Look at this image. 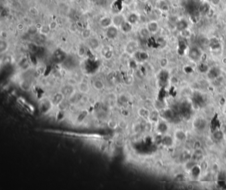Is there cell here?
Listing matches in <instances>:
<instances>
[{"label":"cell","instance_id":"obj_1","mask_svg":"<svg viewBox=\"0 0 226 190\" xmlns=\"http://www.w3.org/2000/svg\"><path fill=\"white\" fill-rule=\"evenodd\" d=\"M119 33V29L117 27L112 25L105 29V37L107 39L113 41L117 38Z\"/></svg>","mask_w":226,"mask_h":190},{"label":"cell","instance_id":"obj_2","mask_svg":"<svg viewBox=\"0 0 226 190\" xmlns=\"http://www.w3.org/2000/svg\"><path fill=\"white\" fill-rule=\"evenodd\" d=\"M60 92L64 94V97L66 98H68V99L72 96H73L76 93V92L75 86L68 84V83H67L66 84H65L62 87Z\"/></svg>","mask_w":226,"mask_h":190},{"label":"cell","instance_id":"obj_3","mask_svg":"<svg viewBox=\"0 0 226 190\" xmlns=\"http://www.w3.org/2000/svg\"><path fill=\"white\" fill-rule=\"evenodd\" d=\"M138 43L135 41H129L125 47V53L128 55H134L138 50Z\"/></svg>","mask_w":226,"mask_h":190},{"label":"cell","instance_id":"obj_4","mask_svg":"<svg viewBox=\"0 0 226 190\" xmlns=\"http://www.w3.org/2000/svg\"><path fill=\"white\" fill-rule=\"evenodd\" d=\"M66 58V53L61 49H57L54 52L53 55V59L56 63H62Z\"/></svg>","mask_w":226,"mask_h":190},{"label":"cell","instance_id":"obj_5","mask_svg":"<svg viewBox=\"0 0 226 190\" xmlns=\"http://www.w3.org/2000/svg\"><path fill=\"white\" fill-rule=\"evenodd\" d=\"M64 98H65V97L64 96V94L61 92H58V93H55V94H53V96H52L50 101H51L53 106H58L60 105V103H62Z\"/></svg>","mask_w":226,"mask_h":190},{"label":"cell","instance_id":"obj_6","mask_svg":"<svg viewBox=\"0 0 226 190\" xmlns=\"http://www.w3.org/2000/svg\"><path fill=\"white\" fill-rule=\"evenodd\" d=\"M99 25L100 27L103 29H107L109 27L113 25V21H112V17H109V16H104L101 17L99 20Z\"/></svg>","mask_w":226,"mask_h":190},{"label":"cell","instance_id":"obj_7","mask_svg":"<svg viewBox=\"0 0 226 190\" xmlns=\"http://www.w3.org/2000/svg\"><path fill=\"white\" fill-rule=\"evenodd\" d=\"M126 21V17L121 13L115 14L112 17V21H113V25L116 26L117 27H119L121 25L124 21Z\"/></svg>","mask_w":226,"mask_h":190},{"label":"cell","instance_id":"obj_8","mask_svg":"<svg viewBox=\"0 0 226 190\" xmlns=\"http://www.w3.org/2000/svg\"><path fill=\"white\" fill-rule=\"evenodd\" d=\"M119 31H121L124 34H129L133 31V25H132L131 23H130L126 20L122 23V25L119 27Z\"/></svg>","mask_w":226,"mask_h":190},{"label":"cell","instance_id":"obj_9","mask_svg":"<svg viewBox=\"0 0 226 190\" xmlns=\"http://www.w3.org/2000/svg\"><path fill=\"white\" fill-rule=\"evenodd\" d=\"M77 89L79 93H82V94H88L90 91V86L89 84H88L87 82H83V81H81L78 83Z\"/></svg>","mask_w":226,"mask_h":190},{"label":"cell","instance_id":"obj_10","mask_svg":"<svg viewBox=\"0 0 226 190\" xmlns=\"http://www.w3.org/2000/svg\"><path fill=\"white\" fill-rule=\"evenodd\" d=\"M88 46L92 50H97L100 47V41L98 38L91 37L89 39H88Z\"/></svg>","mask_w":226,"mask_h":190},{"label":"cell","instance_id":"obj_11","mask_svg":"<svg viewBox=\"0 0 226 190\" xmlns=\"http://www.w3.org/2000/svg\"><path fill=\"white\" fill-rule=\"evenodd\" d=\"M126 20L132 25H136L139 21V16L135 12H131L126 16Z\"/></svg>","mask_w":226,"mask_h":190},{"label":"cell","instance_id":"obj_12","mask_svg":"<svg viewBox=\"0 0 226 190\" xmlns=\"http://www.w3.org/2000/svg\"><path fill=\"white\" fill-rule=\"evenodd\" d=\"M101 54H102L103 57V58L106 60L110 61L113 58L114 53H113V51L112 50V49L108 47H106L103 48L102 50H101Z\"/></svg>","mask_w":226,"mask_h":190},{"label":"cell","instance_id":"obj_13","mask_svg":"<svg viewBox=\"0 0 226 190\" xmlns=\"http://www.w3.org/2000/svg\"><path fill=\"white\" fill-rule=\"evenodd\" d=\"M146 27L147 28L148 30H149V32L151 33H154L159 29V25H158L157 21H149L147 24Z\"/></svg>","mask_w":226,"mask_h":190},{"label":"cell","instance_id":"obj_14","mask_svg":"<svg viewBox=\"0 0 226 190\" xmlns=\"http://www.w3.org/2000/svg\"><path fill=\"white\" fill-rule=\"evenodd\" d=\"M9 49V43L6 39H1L0 41V53L2 55L5 54Z\"/></svg>","mask_w":226,"mask_h":190},{"label":"cell","instance_id":"obj_15","mask_svg":"<svg viewBox=\"0 0 226 190\" xmlns=\"http://www.w3.org/2000/svg\"><path fill=\"white\" fill-rule=\"evenodd\" d=\"M92 87L97 91H101L105 88V84L101 80L96 79L92 82Z\"/></svg>","mask_w":226,"mask_h":190},{"label":"cell","instance_id":"obj_16","mask_svg":"<svg viewBox=\"0 0 226 190\" xmlns=\"http://www.w3.org/2000/svg\"><path fill=\"white\" fill-rule=\"evenodd\" d=\"M19 87L23 91L28 92L31 90V84L30 83V82H29L27 80H23V81H21L19 83Z\"/></svg>","mask_w":226,"mask_h":190},{"label":"cell","instance_id":"obj_17","mask_svg":"<svg viewBox=\"0 0 226 190\" xmlns=\"http://www.w3.org/2000/svg\"><path fill=\"white\" fill-rule=\"evenodd\" d=\"M51 29L50 28V26L48 24H43L41 29H39V33L44 36H47L51 31Z\"/></svg>","mask_w":226,"mask_h":190},{"label":"cell","instance_id":"obj_18","mask_svg":"<svg viewBox=\"0 0 226 190\" xmlns=\"http://www.w3.org/2000/svg\"><path fill=\"white\" fill-rule=\"evenodd\" d=\"M81 36L84 39H89L92 37V30L90 28H85L81 32Z\"/></svg>","mask_w":226,"mask_h":190},{"label":"cell","instance_id":"obj_19","mask_svg":"<svg viewBox=\"0 0 226 190\" xmlns=\"http://www.w3.org/2000/svg\"><path fill=\"white\" fill-rule=\"evenodd\" d=\"M107 125H108V128L111 129V130H115L119 127L118 122H117L114 119H110L108 121Z\"/></svg>","mask_w":226,"mask_h":190},{"label":"cell","instance_id":"obj_20","mask_svg":"<svg viewBox=\"0 0 226 190\" xmlns=\"http://www.w3.org/2000/svg\"><path fill=\"white\" fill-rule=\"evenodd\" d=\"M86 53H87V49H86V47L81 45L78 47L77 51V55L80 58H83L86 56Z\"/></svg>","mask_w":226,"mask_h":190},{"label":"cell","instance_id":"obj_21","mask_svg":"<svg viewBox=\"0 0 226 190\" xmlns=\"http://www.w3.org/2000/svg\"><path fill=\"white\" fill-rule=\"evenodd\" d=\"M134 55H135L136 59H137V60L139 61H145L147 59V54L145 52H139V51H137L136 52Z\"/></svg>","mask_w":226,"mask_h":190},{"label":"cell","instance_id":"obj_22","mask_svg":"<svg viewBox=\"0 0 226 190\" xmlns=\"http://www.w3.org/2000/svg\"><path fill=\"white\" fill-rule=\"evenodd\" d=\"M27 33L28 34H29L30 35H35L38 33H39V30L37 29L35 25H31L27 29Z\"/></svg>","mask_w":226,"mask_h":190},{"label":"cell","instance_id":"obj_23","mask_svg":"<svg viewBox=\"0 0 226 190\" xmlns=\"http://www.w3.org/2000/svg\"><path fill=\"white\" fill-rule=\"evenodd\" d=\"M150 34H151V33L149 32V31L146 27H142L139 30V35L142 38H147L148 37H149Z\"/></svg>","mask_w":226,"mask_h":190},{"label":"cell","instance_id":"obj_24","mask_svg":"<svg viewBox=\"0 0 226 190\" xmlns=\"http://www.w3.org/2000/svg\"><path fill=\"white\" fill-rule=\"evenodd\" d=\"M28 48H29V51L31 52V53H36L37 51L38 50V45L37 43H30L28 46Z\"/></svg>","mask_w":226,"mask_h":190},{"label":"cell","instance_id":"obj_25","mask_svg":"<svg viewBox=\"0 0 226 190\" xmlns=\"http://www.w3.org/2000/svg\"><path fill=\"white\" fill-rule=\"evenodd\" d=\"M48 25H49L50 28L51 29V30H55V29H56L57 27V26H58L57 23L55 21H51Z\"/></svg>","mask_w":226,"mask_h":190},{"label":"cell","instance_id":"obj_26","mask_svg":"<svg viewBox=\"0 0 226 190\" xmlns=\"http://www.w3.org/2000/svg\"><path fill=\"white\" fill-rule=\"evenodd\" d=\"M139 114L140 116H143V117H146V116H147L148 115H149V114H148V112L145 109L139 110Z\"/></svg>","mask_w":226,"mask_h":190},{"label":"cell","instance_id":"obj_27","mask_svg":"<svg viewBox=\"0 0 226 190\" xmlns=\"http://www.w3.org/2000/svg\"><path fill=\"white\" fill-rule=\"evenodd\" d=\"M30 12L33 14V16H37L38 14L37 9L35 8V7H31V8L30 9Z\"/></svg>","mask_w":226,"mask_h":190},{"label":"cell","instance_id":"obj_28","mask_svg":"<svg viewBox=\"0 0 226 190\" xmlns=\"http://www.w3.org/2000/svg\"><path fill=\"white\" fill-rule=\"evenodd\" d=\"M134 0H123V3L125 5H130L133 3Z\"/></svg>","mask_w":226,"mask_h":190},{"label":"cell","instance_id":"obj_29","mask_svg":"<svg viewBox=\"0 0 226 190\" xmlns=\"http://www.w3.org/2000/svg\"><path fill=\"white\" fill-rule=\"evenodd\" d=\"M17 28H18L19 30H22L24 28V25L23 24V23H19V24L17 25Z\"/></svg>","mask_w":226,"mask_h":190},{"label":"cell","instance_id":"obj_30","mask_svg":"<svg viewBox=\"0 0 226 190\" xmlns=\"http://www.w3.org/2000/svg\"><path fill=\"white\" fill-rule=\"evenodd\" d=\"M141 2H145L147 0H141Z\"/></svg>","mask_w":226,"mask_h":190}]
</instances>
